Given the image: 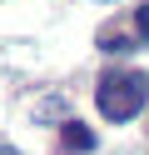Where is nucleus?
<instances>
[{"instance_id":"f257e3e1","label":"nucleus","mask_w":149,"mask_h":155,"mask_svg":"<svg viewBox=\"0 0 149 155\" xmlns=\"http://www.w3.org/2000/svg\"><path fill=\"white\" fill-rule=\"evenodd\" d=\"M144 100H149V75L144 70H109L95 85V110L109 125H129L144 110Z\"/></svg>"},{"instance_id":"f03ea898","label":"nucleus","mask_w":149,"mask_h":155,"mask_svg":"<svg viewBox=\"0 0 149 155\" xmlns=\"http://www.w3.org/2000/svg\"><path fill=\"white\" fill-rule=\"evenodd\" d=\"M60 135H65V145H70V150H89V145H95V135H89L85 125H65Z\"/></svg>"},{"instance_id":"7ed1b4c3","label":"nucleus","mask_w":149,"mask_h":155,"mask_svg":"<svg viewBox=\"0 0 149 155\" xmlns=\"http://www.w3.org/2000/svg\"><path fill=\"white\" fill-rule=\"evenodd\" d=\"M134 25H139V40H149V5H139V10H134Z\"/></svg>"},{"instance_id":"20e7f679","label":"nucleus","mask_w":149,"mask_h":155,"mask_svg":"<svg viewBox=\"0 0 149 155\" xmlns=\"http://www.w3.org/2000/svg\"><path fill=\"white\" fill-rule=\"evenodd\" d=\"M0 155H20V150H15V145H0Z\"/></svg>"}]
</instances>
